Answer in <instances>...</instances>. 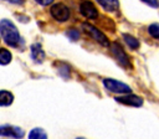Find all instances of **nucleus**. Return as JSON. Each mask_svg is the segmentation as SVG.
Listing matches in <instances>:
<instances>
[{"instance_id":"a211bd4d","label":"nucleus","mask_w":159,"mask_h":139,"mask_svg":"<svg viewBox=\"0 0 159 139\" xmlns=\"http://www.w3.org/2000/svg\"><path fill=\"white\" fill-rule=\"evenodd\" d=\"M36 2H39L40 5L46 6V5H50L51 2H53V0H36Z\"/></svg>"},{"instance_id":"f03ea898","label":"nucleus","mask_w":159,"mask_h":139,"mask_svg":"<svg viewBox=\"0 0 159 139\" xmlns=\"http://www.w3.org/2000/svg\"><path fill=\"white\" fill-rule=\"evenodd\" d=\"M82 29L84 30V32L87 34V35H89L94 41H97L99 45H102V46H109V41H108V38H107V36L102 32V31H99L97 27H94L93 25H91V24H88V22H83L82 24Z\"/></svg>"},{"instance_id":"ddd939ff","label":"nucleus","mask_w":159,"mask_h":139,"mask_svg":"<svg viewBox=\"0 0 159 139\" xmlns=\"http://www.w3.org/2000/svg\"><path fill=\"white\" fill-rule=\"evenodd\" d=\"M11 58H12L11 52H10L9 50L1 47V48H0V65H2V66L9 65V63L11 62Z\"/></svg>"},{"instance_id":"6ab92c4d","label":"nucleus","mask_w":159,"mask_h":139,"mask_svg":"<svg viewBox=\"0 0 159 139\" xmlns=\"http://www.w3.org/2000/svg\"><path fill=\"white\" fill-rule=\"evenodd\" d=\"M6 1H9L11 4H22L25 0H6Z\"/></svg>"},{"instance_id":"2eb2a0df","label":"nucleus","mask_w":159,"mask_h":139,"mask_svg":"<svg viewBox=\"0 0 159 139\" xmlns=\"http://www.w3.org/2000/svg\"><path fill=\"white\" fill-rule=\"evenodd\" d=\"M148 32H149V35H150L152 37H154V38H159V24L155 22V24L149 25V27H148Z\"/></svg>"},{"instance_id":"f3484780","label":"nucleus","mask_w":159,"mask_h":139,"mask_svg":"<svg viewBox=\"0 0 159 139\" xmlns=\"http://www.w3.org/2000/svg\"><path fill=\"white\" fill-rule=\"evenodd\" d=\"M140 1H143L144 4H147V5L152 6V7H158V6H159L158 0H140Z\"/></svg>"},{"instance_id":"7ed1b4c3","label":"nucleus","mask_w":159,"mask_h":139,"mask_svg":"<svg viewBox=\"0 0 159 139\" xmlns=\"http://www.w3.org/2000/svg\"><path fill=\"white\" fill-rule=\"evenodd\" d=\"M109 48H111L112 55L114 56V58L117 60V62H118L122 67H124V68H130V60H129L128 55L124 52V50L122 48V46H120L118 42L109 43Z\"/></svg>"},{"instance_id":"39448f33","label":"nucleus","mask_w":159,"mask_h":139,"mask_svg":"<svg viewBox=\"0 0 159 139\" xmlns=\"http://www.w3.org/2000/svg\"><path fill=\"white\" fill-rule=\"evenodd\" d=\"M103 84L108 91H111L113 93H123V94H125V93H130V91H132L128 84H125L123 82H119L117 79H113V78L103 79Z\"/></svg>"},{"instance_id":"9d476101","label":"nucleus","mask_w":159,"mask_h":139,"mask_svg":"<svg viewBox=\"0 0 159 139\" xmlns=\"http://www.w3.org/2000/svg\"><path fill=\"white\" fill-rule=\"evenodd\" d=\"M97 2L106 11H109V12H114L119 7V1L118 0H97Z\"/></svg>"},{"instance_id":"aec40b11","label":"nucleus","mask_w":159,"mask_h":139,"mask_svg":"<svg viewBox=\"0 0 159 139\" xmlns=\"http://www.w3.org/2000/svg\"><path fill=\"white\" fill-rule=\"evenodd\" d=\"M76 139H84V138H76Z\"/></svg>"},{"instance_id":"4468645a","label":"nucleus","mask_w":159,"mask_h":139,"mask_svg":"<svg viewBox=\"0 0 159 139\" xmlns=\"http://www.w3.org/2000/svg\"><path fill=\"white\" fill-rule=\"evenodd\" d=\"M123 38H124L125 43H127L132 50H137V48L139 47V41H138L134 36H132V35H129V34H123Z\"/></svg>"},{"instance_id":"0eeeda50","label":"nucleus","mask_w":159,"mask_h":139,"mask_svg":"<svg viewBox=\"0 0 159 139\" xmlns=\"http://www.w3.org/2000/svg\"><path fill=\"white\" fill-rule=\"evenodd\" d=\"M116 101L120 104L124 105H130V107H140L143 104V98L135 94H130V93H125L124 96H119L116 97Z\"/></svg>"},{"instance_id":"6e6552de","label":"nucleus","mask_w":159,"mask_h":139,"mask_svg":"<svg viewBox=\"0 0 159 139\" xmlns=\"http://www.w3.org/2000/svg\"><path fill=\"white\" fill-rule=\"evenodd\" d=\"M80 12L87 17V19H97L98 17V11L96 9V6L93 5V2L84 0L80 4Z\"/></svg>"},{"instance_id":"423d86ee","label":"nucleus","mask_w":159,"mask_h":139,"mask_svg":"<svg viewBox=\"0 0 159 139\" xmlns=\"http://www.w3.org/2000/svg\"><path fill=\"white\" fill-rule=\"evenodd\" d=\"M25 135L24 129L15 127V125H10V124H5V125H0V137H7V138H14V139H21Z\"/></svg>"},{"instance_id":"9b49d317","label":"nucleus","mask_w":159,"mask_h":139,"mask_svg":"<svg viewBox=\"0 0 159 139\" xmlns=\"http://www.w3.org/2000/svg\"><path fill=\"white\" fill-rule=\"evenodd\" d=\"M14 102V94L9 91H0V107H9Z\"/></svg>"},{"instance_id":"f8f14e48","label":"nucleus","mask_w":159,"mask_h":139,"mask_svg":"<svg viewBox=\"0 0 159 139\" xmlns=\"http://www.w3.org/2000/svg\"><path fill=\"white\" fill-rule=\"evenodd\" d=\"M29 139H48V138L42 128H34L29 133Z\"/></svg>"},{"instance_id":"dca6fc26","label":"nucleus","mask_w":159,"mask_h":139,"mask_svg":"<svg viewBox=\"0 0 159 139\" xmlns=\"http://www.w3.org/2000/svg\"><path fill=\"white\" fill-rule=\"evenodd\" d=\"M67 36H68L72 41H76V40H78V37H80V32H78L77 30H75V29H71V30L67 31Z\"/></svg>"},{"instance_id":"f257e3e1","label":"nucleus","mask_w":159,"mask_h":139,"mask_svg":"<svg viewBox=\"0 0 159 139\" xmlns=\"http://www.w3.org/2000/svg\"><path fill=\"white\" fill-rule=\"evenodd\" d=\"M0 35L4 38V41L11 46V47H17L19 42H20V34L17 27L14 25L12 21L10 20H1L0 21Z\"/></svg>"},{"instance_id":"1a4fd4ad","label":"nucleus","mask_w":159,"mask_h":139,"mask_svg":"<svg viewBox=\"0 0 159 139\" xmlns=\"http://www.w3.org/2000/svg\"><path fill=\"white\" fill-rule=\"evenodd\" d=\"M30 51H31V57H32V60H34L35 62L41 63V62L45 60V52H43V50H42V47H41L40 43H34V45H31Z\"/></svg>"},{"instance_id":"20e7f679","label":"nucleus","mask_w":159,"mask_h":139,"mask_svg":"<svg viewBox=\"0 0 159 139\" xmlns=\"http://www.w3.org/2000/svg\"><path fill=\"white\" fill-rule=\"evenodd\" d=\"M50 14L51 16L56 20V21H60V22H63V21H67L68 17H70V9L62 4V2H57V4H53L50 9Z\"/></svg>"}]
</instances>
